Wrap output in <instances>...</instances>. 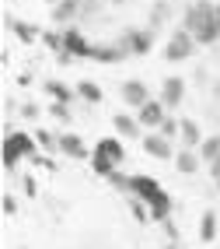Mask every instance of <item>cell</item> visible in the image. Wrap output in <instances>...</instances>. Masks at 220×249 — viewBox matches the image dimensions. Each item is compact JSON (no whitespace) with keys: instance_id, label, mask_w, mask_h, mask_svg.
I'll return each instance as SVG.
<instances>
[{"instance_id":"1","label":"cell","mask_w":220,"mask_h":249,"mask_svg":"<svg viewBox=\"0 0 220 249\" xmlns=\"http://www.w3.org/2000/svg\"><path fill=\"white\" fill-rule=\"evenodd\" d=\"M119 49H123V53L129 56H147L150 53V49H154V32H150V28H123L119 32Z\"/></svg>"},{"instance_id":"2","label":"cell","mask_w":220,"mask_h":249,"mask_svg":"<svg viewBox=\"0 0 220 249\" xmlns=\"http://www.w3.org/2000/svg\"><path fill=\"white\" fill-rule=\"evenodd\" d=\"M196 36H192V32H185L182 25L172 32V39H168L164 42V60H172V63H182V60H189L192 53H196Z\"/></svg>"},{"instance_id":"3","label":"cell","mask_w":220,"mask_h":249,"mask_svg":"<svg viewBox=\"0 0 220 249\" xmlns=\"http://www.w3.org/2000/svg\"><path fill=\"white\" fill-rule=\"evenodd\" d=\"M210 11H213V0H192V4L185 7L182 28H185V32H192V36H199L203 25H206V18H210Z\"/></svg>"},{"instance_id":"4","label":"cell","mask_w":220,"mask_h":249,"mask_svg":"<svg viewBox=\"0 0 220 249\" xmlns=\"http://www.w3.org/2000/svg\"><path fill=\"white\" fill-rule=\"evenodd\" d=\"M185 91H189L185 77H178V74H168V77L161 81V102H164V109H178V106L185 102Z\"/></svg>"},{"instance_id":"5","label":"cell","mask_w":220,"mask_h":249,"mask_svg":"<svg viewBox=\"0 0 220 249\" xmlns=\"http://www.w3.org/2000/svg\"><path fill=\"white\" fill-rule=\"evenodd\" d=\"M119 95H123V102L129 106V109H143L147 102H150V91H147V85L143 81H137V77H129V81H123V88H119Z\"/></svg>"},{"instance_id":"6","label":"cell","mask_w":220,"mask_h":249,"mask_svg":"<svg viewBox=\"0 0 220 249\" xmlns=\"http://www.w3.org/2000/svg\"><path fill=\"white\" fill-rule=\"evenodd\" d=\"M129 193L150 204V200H157L164 190L157 186V179H150V176H143V172H140V176H129Z\"/></svg>"},{"instance_id":"7","label":"cell","mask_w":220,"mask_h":249,"mask_svg":"<svg viewBox=\"0 0 220 249\" xmlns=\"http://www.w3.org/2000/svg\"><path fill=\"white\" fill-rule=\"evenodd\" d=\"M140 147H143V155L157 158V161H164V158H175V147H172V141H164L161 134H147V137L140 141Z\"/></svg>"},{"instance_id":"8","label":"cell","mask_w":220,"mask_h":249,"mask_svg":"<svg viewBox=\"0 0 220 249\" xmlns=\"http://www.w3.org/2000/svg\"><path fill=\"white\" fill-rule=\"evenodd\" d=\"M112 126H115V134H119V137H129V141H143L147 137L140 130V120H137V116H126V112H115L112 116Z\"/></svg>"},{"instance_id":"9","label":"cell","mask_w":220,"mask_h":249,"mask_svg":"<svg viewBox=\"0 0 220 249\" xmlns=\"http://www.w3.org/2000/svg\"><path fill=\"white\" fill-rule=\"evenodd\" d=\"M137 120H140V126H161L164 120H168V109H164V102H161V98H150V102L137 112Z\"/></svg>"},{"instance_id":"10","label":"cell","mask_w":220,"mask_h":249,"mask_svg":"<svg viewBox=\"0 0 220 249\" xmlns=\"http://www.w3.org/2000/svg\"><path fill=\"white\" fill-rule=\"evenodd\" d=\"M91 49H94V46L84 39L77 28H66V32H63V53H70V56H91Z\"/></svg>"},{"instance_id":"11","label":"cell","mask_w":220,"mask_h":249,"mask_svg":"<svg viewBox=\"0 0 220 249\" xmlns=\"http://www.w3.org/2000/svg\"><path fill=\"white\" fill-rule=\"evenodd\" d=\"M60 155H66V158H91V151H88V144H84L77 134H60Z\"/></svg>"},{"instance_id":"12","label":"cell","mask_w":220,"mask_h":249,"mask_svg":"<svg viewBox=\"0 0 220 249\" xmlns=\"http://www.w3.org/2000/svg\"><path fill=\"white\" fill-rule=\"evenodd\" d=\"M56 25H70L74 28V21L80 18V0H63V4H56L53 7V14H49Z\"/></svg>"},{"instance_id":"13","label":"cell","mask_w":220,"mask_h":249,"mask_svg":"<svg viewBox=\"0 0 220 249\" xmlns=\"http://www.w3.org/2000/svg\"><path fill=\"white\" fill-rule=\"evenodd\" d=\"M217 39H220V4H213L206 25H203V32L196 36V42H199V46H213Z\"/></svg>"},{"instance_id":"14","label":"cell","mask_w":220,"mask_h":249,"mask_svg":"<svg viewBox=\"0 0 220 249\" xmlns=\"http://www.w3.org/2000/svg\"><path fill=\"white\" fill-rule=\"evenodd\" d=\"M94 151H98V155H105V158H109V161H115V165H123V161H126V147H123V141H119V137H101Z\"/></svg>"},{"instance_id":"15","label":"cell","mask_w":220,"mask_h":249,"mask_svg":"<svg viewBox=\"0 0 220 249\" xmlns=\"http://www.w3.org/2000/svg\"><path fill=\"white\" fill-rule=\"evenodd\" d=\"M42 88H46V95H53V102H63V106H70L74 98H77V88L63 85V81H56V77H49Z\"/></svg>"},{"instance_id":"16","label":"cell","mask_w":220,"mask_h":249,"mask_svg":"<svg viewBox=\"0 0 220 249\" xmlns=\"http://www.w3.org/2000/svg\"><path fill=\"white\" fill-rule=\"evenodd\" d=\"M206 141L203 137V130L196 120H182V147H189V151H199V144Z\"/></svg>"},{"instance_id":"17","label":"cell","mask_w":220,"mask_h":249,"mask_svg":"<svg viewBox=\"0 0 220 249\" xmlns=\"http://www.w3.org/2000/svg\"><path fill=\"white\" fill-rule=\"evenodd\" d=\"M168 18H172V4H168V0H154V4H150V14H147V28L157 32Z\"/></svg>"},{"instance_id":"18","label":"cell","mask_w":220,"mask_h":249,"mask_svg":"<svg viewBox=\"0 0 220 249\" xmlns=\"http://www.w3.org/2000/svg\"><path fill=\"white\" fill-rule=\"evenodd\" d=\"M199 151H189V147H182V151L175 155V169L182 172V176H192V172H199Z\"/></svg>"},{"instance_id":"19","label":"cell","mask_w":220,"mask_h":249,"mask_svg":"<svg viewBox=\"0 0 220 249\" xmlns=\"http://www.w3.org/2000/svg\"><path fill=\"white\" fill-rule=\"evenodd\" d=\"M7 25H11V32L18 36V42H25V46H31L39 39V28L31 25V21H18V18H7Z\"/></svg>"},{"instance_id":"20","label":"cell","mask_w":220,"mask_h":249,"mask_svg":"<svg viewBox=\"0 0 220 249\" xmlns=\"http://www.w3.org/2000/svg\"><path fill=\"white\" fill-rule=\"evenodd\" d=\"M126 53H123V49L119 46H94L91 49V60H98V63H119Z\"/></svg>"},{"instance_id":"21","label":"cell","mask_w":220,"mask_h":249,"mask_svg":"<svg viewBox=\"0 0 220 249\" xmlns=\"http://www.w3.org/2000/svg\"><path fill=\"white\" fill-rule=\"evenodd\" d=\"M220 158V134H213V137H206L199 144V161H206V165H213Z\"/></svg>"},{"instance_id":"22","label":"cell","mask_w":220,"mask_h":249,"mask_svg":"<svg viewBox=\"0 0 220 249\" xmlns=\"http://www.w3.org/2000/svg\"><path fill=\"white\" fill-rule=\"evenodd\" d=\"M199 239L203 242H213L217 239V211H203V218H199Z\"/></svg>"},{"instance_id":"23","label":"cell","mask_w":220,"mask_h":249,"mask_svg":"<svg viewBox=\"0 0 220 249\" xmlns=\"http://www.w3.org/2000/svg\"><path fill=\"white\" fill-rule=\"evenodd\" d=\"M77 98H84L88 106H98L105 95H101V88L94 85V81H77Z\"/></svg>"},{"instance_id":"24","label":"cell","mask_w":220,"mask_h":249,"mask_svg":"<svg viewBox=\"0 0 220 249\" xmlns=\"http://www.w3.org/2000/svg\"><path fill=\"white\" fill-rule=\"evenodd\" d=\"M35 141H39V147H42V151L46 155H60V134H53V130H39V134H35Z\"/></svg>"},{"instance_id":"25","label":"cell","mask_w":220,"mask_h":249,"mask_svg":"<svg viewBox=\"0 0 220 249\" xmlns=\"http://www.w3.org/2000/svg\"><path fill=\"white\" fill-rule=\"evenodd\" d=\"M11 141H14V147H18V151H21V158H35V147H39V141H31L28 134H21V130H18V134H7Z\"/></svg>"},{"instance_id":"26","label":"cell","mask_w":220,"mask_h":249,"mask_svg":"<svg viewBox=\"0 0 220 249\" xmlns=\"http://www.w3.org/2000/svg\"><path fill=\"white\" fill-rule=\"evenodd\" d=\"M154 134H161L164 141H175V137H182V120H172V116H168V120L154 130Z\"/></svg>"},{"instance_id":"27","label":"cell","mask_w":220,"mask_h":249,"mask_svg":"<svg viewBox=\"0 0 220 249\" xmlns=\"http://www.w3.org/2000/svg\"><path fill=\"white\" fill-rule=\"evenodd\" d=\"M91 169H94L98 176H105V179H109V176L115 172V161H109L105 155H98V151H94V155H91Z\"/></svg>"},{"instance_id":"28","label":"cell","mask_w":220,"mask_h":249,"mask_svg":"<svg viewBox=\"0 0 220 249\" xmlns=\"http://www.w3.org/2000/svg\"><path fill=\"white\" fill-rule=\"evenodd\" d=\"M46 112H49V116H53V120H60V123H66V126H70V123H74V112H70V106H63V102H53V106H49Z\"/></svg>"},{"instance_id":"29","label":"cell","mask_w":220,"mask_h":249,"mask_svg":"<svg viewBox=\"0 0 220 249\" xmlns=\"http://www.w3.org/2000/svg\"><path fill=\"white\" fill-rule=\"evenodd\" d=\"M42 42H46V49H53V53H63V36H56V32H42Z\"/></svg>"},{"instance_id":"30","label":"cell","mask_w":220,"mask_h":249,"mask_svg":"<svg viewBox=\"0 0 220 249\" xmlns=\"http://www.w3.org/2000/svg\"><path fill=\"white\" fill-rule=\"evenodd\" d=\"M101 7V0H80V18H94Z\"/></svg>"},{"instance_id":"31","label":"cell","mask_w":220,"mask_h":249,"mask_svg":"<svg viewBox=\"0 0 220 249\" xmlns=\"http://www.w3.org/2000/svg\"><path fill=\"white\" fill-rule=\"evenodd\" d=\"M109 182H112V186L119 190V193H129V176H119V172H112V176H109Z\"/></svg>"},{"instance_id":"32","label":"cell","mask_w":220,"mask_h":249,"mask_svg":"<svg viewBox=\"0 0 220 249\" xmlns=\"http://www.w3.org/2000/svg\"><path fill=\"white\" fill-rule=\"evenodd\" d=\"M0 207H4V214L11 218V214H18V200H14L11 193H4V200H0Z\"/></svg>"},{"instance_id":"33","label":"cell","mask_w":220,"mask_h":249,"mask_svg":"<svg viewBox=\"0 0 220 249\" xmlns=\"http://www.w3.org/2000/svg\"><path fill=\"white\" fill-rule=\"evenodd\" d=\"M39 112H42V109H39L35 102H21V116H25V120H39Z\"/></svg>"},{"instance_id":"34","label":"cell","mask_w":220,"mask_h":249,"mask_svg":"<svg viewBox=\"0 0 220 249\" xmlns=\"http://www.w3.org/2000/svg\"><path fill=\"white\" fill-rule=\"evenodd\" d=\"M129 207H133V214H137V221H150V214L143 211V204H140V200H129Z\"/></svg>"},{"instance_id":"35","label":"cell","mask_w":220,"mask_h":249,"mask_svg":"<svg viewBox=\"0 0 220 249\" xmlns=\"http://www.w3.org/2000/svg\"><path fill=\"white\" fill-rule=\"evenodd\" d=\"M21 182H25V193H28V196H35V193H39V186H35V179H31V176H25Z\"/></svg>"},{"instance_id":"36","label":"cell","mask_w":220,"mask_h":249,"mask_svg":"<svg viewBox=\"0 0 220 249\" xmlns=\"http://www.w3.org/2000/svg\"><path fill=\"white\" fill-rule=\"evenodd\" d=\"M210 176H213V179H220V158H217V161L210 165Z\"/></svg>"},{"instance_id":"37","label":"cell","mask_w":220,"mask_h":249,"mask_svg":"<svg viewBox=\"0 0 220 249\" xmlns=\"http://www.w3.org/2000/svg\"><path fill=\"white\" fill-rule=\"evenodd\" d=\"M210 91H213V98H217V102H220V77L213 81V85H210Z\"/></svg>"},{"instance_id":"38","label":"cell","mask_w":220,"mask_h":249,"mask_svg":"<svg viewBox=\"0 0 220 249\" xmlns=\"http://www.w3.org/2000/svg\"><path fill=\"white\" fill-rule=\"evenodd\" d=\"M46 4H49V7H56V4H63V0H46Z\"/></svg>"},{"instance_id":"39","label":"cell","mask_w":220,"mask_h":249,"mask_svg":"<svg viewBox=\"0 0 220 249\" xmlns=\"http://www.w3.org/2000/svg\"><path fill=\"white\" fill-rule=\"evenodd\" d=\"M164 249H178V242H168V246H164Z\"/></svg>"}]
</instances>
